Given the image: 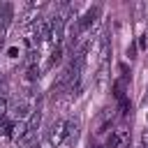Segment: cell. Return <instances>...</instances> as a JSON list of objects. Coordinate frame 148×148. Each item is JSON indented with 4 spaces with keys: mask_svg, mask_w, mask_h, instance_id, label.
<instances>
[{
    "mask_svg": "<svg viewBox=\"0 0 148 148\" xmlns=\"http://www.w3.org/2000/svg\"><path fill=\"white\" fill-rule=\"evenodd\" d=\"M14 18V7L9 2H0V32H5V28L12 23Z\"/></svg>",
    "mask_w": 148,
    "mask_h": 148,
    "instance_id": "6",
    "label": "cell"
},
{
    "mask_svg": "<svg viewBox=\"0 0 148 148\" xmlns=\"http://www.w3.org/2000/svg\"><path fill=\"white\" fill-rule=\"evenodd\" d=\"M12 116H14L16 120H28V118L32 116L30 102H28V99H21V102H16V104L12 106Z\"/></svg>",
    "mask_w": 148,
    "mask_h": 148,
    "instance_id": "4",
    "label": "cell"
},
{
    "mask_svg": "<svg viewBox=\"0 0 148 148\" xmlns=\"http://www.w3.org/2000/svg\"><path fill=\"white\" fill-rule=\"evenodd\" d=\"M39 123H42V111H32V116L28 118V132L35 134L37 127H39Z\"/></svg>",
    "mask_w": 148,
    "mask_h": 148,
    "instance_id": "10",
    "label": "cell"
},
{
    "mask_svg": "<svg viewBox=\"0 0 148 148\" xmlns=\"http://www.w3.org/2000/svg\"><path fill=\"white\" fill-rule=\"evenodd\" d=\"M130 130H125V127H118V130H113L111 134H109V139H106V146L109 148H130Z\"/></svg>",
    "mask_w": 148,
    "mask_h": 148,
    "instance_id": "2",
    "label": "cell"
},
{
    "mask_svg": "<svg viewBox=\"0 0 148 148\" xmlns=\"http://www.w3.org/2000/svg\"><path fill=\"white\" fill-rule=\"evenodd\" d=\"M67 127H69V120H62V118L53 120V125L49 127V134H46V139H49V143L53 148H58L67 139Z\"/></svg>",
    "mask_w": 148,
    "mask_h": 148,
    "instance_id": "1",
    "label": "cell"
},
{
    "mask_svg": "<svg viewBox=\"0 0 148 148\" xmlns=\"http://www.w3.org/2000/svg\"><path fill=\"white\" fill-rule=\"evenodd\" d=\"M12 127H14V120H12V118H7V116L0 118V136H5V134L9 136V134H12Z\"/></svg>",
    "mask_w": 148,
    "mask_h": 148,
    "instance_id": "11",
    "label": "cell"
},
{
    "mask_svg": "<svg viewBox=\"0 0 148 148\" xmlns=\"http://www.w3.org/2000/svg\"><path fill=\"white\" fill-rule=\"evenodd\" d=\"M39 79V67L37 65H28V69H25V81H37Z\"/></svg>",
    "mask_w": 148,
    "mask_h": 148,
    "instance_id": "13",
    "label": "cell"
},
{
    "mask_svg": "<svg viewBox=\"0 0 148 148\" xmlns=\"http://www.w3.org/2000/svg\"><path fill=\"white\" fill-rule=\"evenodd\" d=\"M127 58H130V60L136 58V44H130V46H127Z\"/></svg>",
    "mask_w": 148,
    "mask_h": 148,
    "instance_id": "14",
    "label": "cell"
},
{
    "mask_svg": "<svg viewBox=\"0 0 148 148\" xmlns=\"http://www.w3.org/2000/svg\"><path fill=\"white\" fill-rule=\"evenodd\" d=\"M139 148H148V127L141 132V146Z\"/></svg>",
    "mask_w": 148,
    "mask_h": 148,
    "instance_id": "15",
    "label": "cell"
},
{
    "mask_svg": "<svg viewBox=\"0 0 148 148\" xmlns=\"http://www.w3.org/2000/svg\"><path fill=\"white\" fill-rule=\"evenodd\" d=\"M35 37H37V42H49L51 39V23L46 18H39L35 23Z\"/></svg>",
    "mask_w": 148,
    "mask_h": 148,
    "instance_id": "5",
    "label": "cell"
},
{
    "mask_svg": "<svg viewBox=\"0 0 148 148\" xmlns=\"http://www.w3.org/2000/svg\"><path fill=\"white\" fill-rule=\"evenodd\" d=\"M90 148H97V146H90Z\"/></svg>",
    "mask_w": 148,
    "mask_h": 148,
    "instance_id": "18",
    "label": "cell"
},
{
    "mask_svg": "<svg viewBox=\"0 0 148 148\" xmlns=\"http://www.w3.org/2000/svg\"><path fill=\"white\" fill-rule=\"evenodd\" d=\"M32 148H39V146H32Z\"/></svg>",
    "mask_w": 148,
    "mask_h": 148,
    "instance_id": "17",
    "label": "cell"
},
{
    "mask_svg": "<svg viewBox=\"0 0 148 148\" xmlns=\"http://www.w3.org/2000/svg\"><path fill=\"white\" fill-rule=\"evenodd\" d=\"M146 37H148V35H141V37H139V49H141V51H146V49H148V42H146Z\"/></svg>",
    "mask_w": 148,
    "mask_h": 148,
    "instance_id": "16",
    "label": "cell"
},
{
    "mask_svg": "<svg viewBox=\"0 0 148 148\" xmlns=\"http://www.w3.org/2000/svg\"><path fill=\"white\" fill-rule=\"evenodd\" d=\"M113 111H116V109H102V113H99V118H97V132H106V127H111V123H113V118H116Z\"/></svg>",
    "mask_w": 148,
    "mask_h": 148,
    "instance_id": "7",
    "label": "cell"
},
{
    "mask_svg": "<svg viewBox=\"0 0 148 148\" xmlns=\"http://www.w3.org/2000/svg\"><path fill=\"white\" fill-rule=\"evenodd\" d=\"M106 79H109V67H106V62H102L99 65V72L95 74V88L97 90H104L106 88Z\"/></svg>",
    "mask_w": 148,
    "mask_h": 148,
    "instance_id": "8",
    "label": "cell"
},
{
    "mask_svg": "<svg viewBox=\"0 0 148 148\" xmlns=\"http://www.w3.org/2000/svg\"><path fill=\"white\" fill-rule=\"evenodd\" d=\"M62 53H65V49H62V46H56V49H53V53H51V58H49V67L58 65V62L62 60Z\"/></svg>",
    "mask_w": 148,
    "mask_h": 148,
    "instance_id": "12",
    "label": "cell"
},
{
    "mask_svg": "<svg viewBox=\"0 0 148 148\" xmlns=\"http://www.w3.org/2000/svg\"><path fill=\"white\" fill-rule=\"evenodd\" d=\"M7 109H9V92L5 86H0V118L7 116Z\"/></svg>",
    "mask_w": 148,
    "mask_h": 148,
    "instance_id": "9",
    "label": "cell"
},
{
    "mask_svg": "<svg viewBox=\"0 0 148 148\" xmlns=\"http://www.w3.org/2000/svg\"><path fill=\"white\" fill-rule=\"evenodd\" d=\"M99 12H102V9H99V5H95V7H90L83 16H79V18H76V28H79V32H86V30H88V28L97 21Z\"/></svg>",
    "mask_w": 148,
    "mask_h": 148,
    "instance_id": "3",
    "label": "cell"
}]
</instances>
